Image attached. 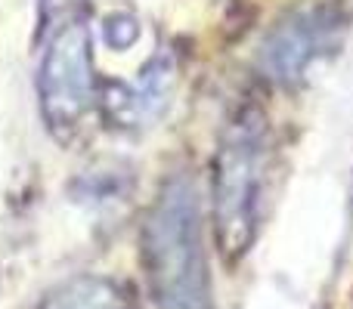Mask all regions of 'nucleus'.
Segmentation results:
<instances>
[{
	"instance_id": "5",
	"label": "nucleus",
	"mask_w": 353,
	"mask_h": 309,
	"mask_svg": "<svg viewBox=\"0 0 353 309\" xmlns=\"http://www.w3.org/2000/svg\"><path fill=\"white\" fill-rule=\"evenodd\" d=\"M176 65L171 53H161L140 72L137 84H115L105 93V109L121 127H146L171 105Z\"/></svg>"
},
{
	"instance_id": "4",
	"label": "nucleus",
	"mask_w": 353,
	"mask_h": 309,
	"mask_svg": "<svg viewBox=\"0 0 353 309\" xmlns=\"http://www.w3.org/2000/svg\"><path fill=\"white\" fill-rule=\"evenodd\" d=\"M347 12L335 3L301 6L282 16L261 43V68L270 81L294 84L313 62L332 56L344 41Z\"/></svg>"
},
{
	"instance_id": "6",
	"label": "nucleus",
	"mask_w": 353,
	"mask_h": 309,
	"mask_svg": "<svg viewBox=\"0 0 353 309\" xmlns=\"http://www.w3.org/2000/svg\"><path fill=\"white\" fill-rule=\"evenodd\" d=\"M37 309H137L128 288L105 275H74L43 297Z\"/></svg>"
},
{
	"instance_id": "7",
	"label": "nucleus",
	"mask_w": 353,
	"mask_h": 309,
	"mask_svg": "<svg viewBox=\"0 0 353 309\" xmlns=\"http://www.w3.org/2000/svg\"><path fill=\"white\" fill-rule=\"evenodd\" d=\"M137 19H130V16H112V19H105V41L112 43L115 50H124L128 43H134L137 41Z\"/></svg>"
},
{
	"instance_id": "8",
	"label": "nucleus",
	"mask_w": 353,
	"mask_h": 309,
	"mask_svg": "<svg viewBox=\"0 0 353 309\" xmlns=\"http://www.w3.org/2000/svg\"><path fill=\"white\" fill-rule=\"evenodd\" d=\"M81 0H41V22L43 28H53V25L65 22V19L74 16V6Z\"/></svg>"
},
{
	"instance_id": "1",
	"label": "nucleus",
	"mask_w": 353,
	"mask_h": 309,
	"mask_svg": "<svg viewBox=\"0 0 353 309\" xmlns=\"http://www.w3.org/2000/svg\"><path fill=\"white\" fill-rule=\"evenodd\" d=\"M143 266L155 309H217L199 186L183 170L161 182L146 213Z\"/></svg>"
},
{
	"instance_id": "2",
	"label": "nucleus",
	"mask_w": 353,
	"mask_h": 309,
	"mask_svg": "<svg viewBox=\"0 0 353 309\" xmlns=\"http://www.w3.org/2000/svg\"><path fill=\"white\" fill-rule=\"evenodd\" d=\"M267 158V118L257 109H242L226 124L214 155V235L226 263H239L257 238Z\"/></svg>"
},
{
	"instance_id": "3",
	"label": "nucleus",
	"mask_w": 353,
	"mask_h": 309,
	"mask_svg": "<svg viewBox=\"0 0 353 309\" xmlns=\"http://www.w3.org/2000/svg\"><path fill=\"white\" fill-rule=\"evenodd\" d=\"M37 99L47 127L56 136H68L81 127L97 103V74H93L90 34L81 19L50 28V41L43 50L37 72Z\"/></svg>"
}]
</instances>
